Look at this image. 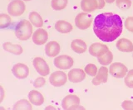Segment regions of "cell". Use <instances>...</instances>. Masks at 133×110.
<instances>
[{"label": "cell", "instance_id": "obj_23", "mask_svg": "<svg viewBox=\"0 0 133 110\" xmlns=\"http://www.w3.org/2000/svg\"><path fill=\"white\" fill-rule=\"evenodd\" d=\"M112 60H113V55H112V53L110 51H108L105 54L97 57L98 62L102 65V66H108V65H110Z\"/></svg>", "mask_w": 133, "mask_h": 110}, {"label": "cell", "instance_id": "obj_11", "mask_svg": "<svg viewBox=\"0 0 133 110\" xmlns=\"http://www.w3.org/2000/svg\"><path fill=\"white\" fill-rule=\"evenodd\" d=\"M108 79V70L105 66H102L97 71V74L94 76L93 80H91V83L94 85L97 86V85L101 84H105L107 83Z\"/></svg>", "mask_w": 133, "mask_h": 110}, {"label": "cell", "instance_id": "obj_29", "mask_svg": "<svg viewBox=\"0 0 133 110\" xmlns=\"http://www.w3.org/2000/svg\"><path fill=\"white\" fill-rule=\"evenodd\" d=\"M124 82L128 88H133V70L128 71L126 78L124 80Z\"/></svg>", "mask_w": 133, "mask_h": 110}, {"label": "cell", "instance_id": "obj_21", "mask_svg": "<svg viewBox=\"0 0 133 110\" xmlns=\"http://www.w3.org/2000/svg\"><path fill=\"white\" fill-rule=\"evenodd\" d=\"M3 47L6 51L12 53V54L17 55V56L21 55L23 53L22 46L17 44H12L11 42H5L3 45Z\"/></svg>", "mask_w": 133, "mask_h": 110}, {"label": "cell", "instance_id": "obj_9", "mask_svg": "<svg viewBox=\"0 0 133 110\" xmlns=\"http://www.w3.org/2000/svg\"><path fill=\"white\" fill-rule=\"evenodd\" d=\"M79 104H80V99L74 95H66L63 100H62V106L64 109H75L79 108Z\"/></svg>", "mask_w": 133, "mask_h": 110}, {"label": "cell", "instance_id": "obj_5", "mask_svg": "<svg viewBox=\"0 0 133 110\" xmlns=\"http://www.w3.org/2000/svg\"><path fill=\"white\" fill-rule=\"evenodd\" d=\"M109 73L115 78H123L128 73L127 66L120 62H115L111 64L109 68Z\"/></svg>", "mask_w": 133, "mask_h": 110}, {"label": "cell", "instance_id": "obj_8", "mask_svg": "<svg viewBox=\"0 0 133 110\" xmlns=\"http://www.w3.org/2000/svg\"><path fill=\"white\" fill-rule=\"evenodd\" d=\"M32 65L34 66L35 70L37 71V73L40 74L42 76H47L49 74L50 72L49 66L43 58L41 57L34 58L32 60Z\"/></svg>", "mask_w": 133, "mask_h": 110}, {"label": "cell", "instance_id": "obj_15", "mask_svg": "<svg viewBox=\"0 0 133 110\" xmlns=\"http://www.w3.org/2000/svg\"><path fill=\"white\" fill-rule=\"evenodd\" d=\"M61 50L60 45L57 42H49L45 46V52L47 56H50V57H53V56H57L59 54Z\"/></svg>", "mask_w": 133, "mask_h": 110}, {"label": "cell", "instance_id": "obj_14", "mask_svg": "<svg viewBox=\"0 0 133 110\" xmlns=\"http://www.w3.org/2000/svg\"><path fill=\"white\" fill-rule=\"evenodd\" d=\"M108 51H109L108 47L106 45L102 43H93L89 47V53L92 56H96V57H99V56H102Z\"/></svg>", "mask_w": 133, "mask_h": 110}, {"label": "cell", "instance_id": "obj_33", "mask_svg": "<svg viewBox=\"0 0 133 110\" xmlns=\"http://www.w3.org/2000/svg\"><path fill=\"white\" fill-rule=\"evenodd\" d=\"M97 2H98V9H102L105 7L106 4L105 0H97Z\"/></svg>", "mask_w": 133, "mask_h": 110}, {"label": "cell", "instance_id": "obj_24", "mask_svg": "<svg viewBox=\"0 0 133 110\" xmlns=\"http://www.w3.org/2000/svg\"><path fill=\"white\" fill-rule=\"evenodd\" d=\"M31 103V102H30ZM27 99H21L18 101L14 106V109L18 110V109H25V110H31L32 108L31 104Z\"/></svg>", "mask_w": 133, "mask_h": 110}, {"label": "cell", "instance_id": "obj_31", "mask_svg": "<svg viewBox=\"0 0 133 110\" xmlns=\"http://www.w3.org/2000/svg\"><path fill=\"white\" fill-rule=\"evenodd\" d=\"M45 84H46L45 79L43 78V77H40V78H37L34 81V83H33V85H34V87H36V88H40V87H43Z\"/></svg>", "mask_w": 133, "mask_h": 110}, {"label": "cell", "instance_id": "obj_25", "mask_svg": "<svg viewBox=\"0 0 133 110\" xmlns=\"http://www.w3.org/2000/svg\"><path fill=\"white\" fill-rule=\"evenodd\" d=\"M68 3V0H52V7L57 11L62 10L66 7Z\"/></svg>", "mask_w": 133, "mask_h": 110}, {"label": "cell", "instance_id": "obj_22", "mask_svg": "<svg viewBox=\"0 0 133 110\" xmlns=\"http://www.w3.org/2000/svg\"><path fill=\"white\" fill-rule=\"evenodd\" d=\"M29 20H30V22L34 27H42L43 25V20L37 12H32L29 14Z\"/></svg>", "mask_w": 133, "mask_h": 110}, {"label": "cell", "instance_id": "obj_19", "mask_svg": "<svg viewBox=\"0 0 133 110\" xmlns=\"http://www.w3.org/2000/svg\"><path fill=\"white\" fill-rule=\"evenodd\" d=\"M71 48L74 52L78 53V54H82L87 51V44L82 40L76 39L73 40L71 43Z\"/></svg>", "mask_w": 133, "mask_h": 110}, {"label": "cell", "instance_id": "obj_32", "mask_svg": "<svg viewBox=\"0 0 133 110\" xmlns=\"http://www.w3.org/2000/svg\"><path fill=\"white\" fill-rule=\"evenodd\" d=\"M122 108L127 110H133V102L131 100H125L122 104Z\"/></svg>", "mask_w": 133, "mask_h": 110}, {"label": "cell", "instance_id": "obj_6", "mask_svg": "<svg viewBox=\"0 0 133 110\" xmlns=\"http://www.w3.org/2000/svg\"><path fill=\"white\" fill-rule=\"evenodd\" d=\"M74 60L73 59L69 56L62 55L60 56H57L54 60V65L58 69H62V70H66V69H70L73 66Z\"/></svg>", "mask_w": 133, "mask_h": 110}, {"label": "cell", "instance_id": "obj_7", "mask_svg": "<svg viewBox=\"0 0 133 110\" xmlns=\"http://www.w3.org/2000/svg\"><path fill=\"white\" fill-rule=\"evenodd\" d=\"M68 77L63 71H55L50 75V84L55 87H60L66 83Z\"/></svg>", "mask_w": 133, "mask_h": 110}, {"label": "cell", "instance_id": "obj_34", "mask_svg": "<svg viewBox=\"0 0 133 110\" xmlns=\"http://www.w3.org/2000/svg\"><path fill=\"white\" fill-rule=\"evenodd\" d=\"M105 1L108 3H113L114 1H116V0H105Z\"/></svg>", "mask_w": 133, "mask_h": 110}, {"label": "cell", "instance_id": "obj_12", "mask_svg": "<svg viewBox=\"0 0 133 110\" xmlns=\"http://www.w3.org/2000/svg\"><path fill=\"white\" fill-rule=\"evenodd\" d=\"M68 80L72 83H79L86 78V72L82 69H72L68 72Z\"/></svg>", "mask_w": 133, "mask_h": 110}, {"label": "cell", "instance_id": "obj_4", "mask_svg": "<svg viewBox=\"0 0 133 110\" xmlns=\"http://www.w3.org/2000/svg\"><path fill=\"white\" fill-rule=\"evenodd\" d=\"M92 22V17L91 15L87 13H82L77 15L75 18L76 26L81 30L87 29Z\"/></svg>", "mask_w": 133, "mask_h": 110}, {"label": "cell", "instance_id": "obj_27", "mask_svg": "<svg viewBox=\"0 0 133 110\" xmlns=\"http://www.w3.org/2000/svg\"><path fill=\"white\" fill-rule=\"evenodd\" d=\"M85 72L90 76H96L97 74V68L94 64H88L85 67Z\"/></svg>", "mask_w": 133, "mask_h": 110}, {"label": "cell", "instance_id": "obj_18", "mask_svg": "<svg viewBox=\"0 0 133 110\" xmlns=\"http://www.w3.org/2000/svg\"><path fill=\"white\" fill-rule=\"evenodd\" d=\"M28 99L29 101L31 102L35 106H40L43 104L44 102V98L41 93H39L37 90H32L28 93Z\"/></svg>", "mask_w": 133, "mask_h": 110}, {"label": "cell", "instance_id": "obj_28", "mask_svg": "<svg viewBox=\"0 0 133 110\" xmlns=\"http://www.w3.org/2000/svg\"><path fill=\"white\" fill-rule=\"evenodd\" d=\"M116 6L121 9H128L131 5V0H116Z\"/></svg>", "mask_w": 133, "mask_h": 110}, {"label": "cell", "instance_id": "obj_17", "mask_svg": "<svg viewBox=\"0 0 133 110\" xmlns=\"http://www.w3.org/2000/svg\"><path fill=\"white\" fill-rule=\"evenodd\" d=\"M81 9L85 13H91L98 9L97 0H82Z\"/></svg>", "mask_w": 133, "mask_h": 110}, {"label": "cell", "instance_id": "obj_13", "mask_svg": "<svg viewBox=\"0 0 133 110\" xmlns=\"http://www.w3.org/2000/svg\"><path fill=\"white\" fill-rule=\"evenodd\" d=\"M48 39V34L46 30L43 28H38L37 31L34 32V33L32 35V42L36 45H43L47 42Z\"/></svg>", "mask_w": 133, "mask_h": 110}, {"label": "cell", "instance_id": "obj_1", "mask_svg": "<svg viewBox=\"0 0 133 110\" xmlns=\"http://www.w3.org/2000/svg\"><path fill=\"white\" fill-rule=\"evenodd\" d=\"M122 20L117 14L112 13H100L93 22V31L97 37L105 42L117 39L122 32Z\"/></svg>", "mask_w": 133, "mask_h": 110}, {"label": "cell", "instance_id": "obj_10", "mask_svg": "<svg viewBox=\"0 0 133 110\" xmlns=\"http://www.w3.org/2000/svg\"><path fill=\"white\" fill-rule=\"evenodd\" d=\"M12 72L15 77L18 79L23 80L27 78L29 75V68L26 65L22 63H18L14 66L12 69Z\"/></svg>", "mask_w": 133, "mask_h": 110}, {"label": "cell", "instance_id": "obj_30", "mask_svg": "<svg viewBox=\"0 0 133 110\" xmlns=\"http://www.w3.org/2000/svg\"><path fill=\"white\" fill-rule=\"evenodd\" d=\"M125 27L127 30L133 32V17H128L125 21Z\"/></svg>", "mask_w": 133, "mask_h": 110}, {"label": "cell", "instance_id": "obj_20", "mask_svg": "<svg viewBox=\"0 0 133 110\" xmlns=\"http://www.w3.org/2000/svg\"><path fill=\"white\" fill-rule=\"evenodd\" d=\"M55 28L57 32H59L60 33H69L72 31V24H70L69 22L63 21V20H60L57 21L55 24Z\"/></svg>", "mask_w": 133, "mask_h": 110}, {"label": "cell", "instance_id": "obj_16", "mask_svg": "<svg viewBox=\"0 0 133 110\" xmlns=\"http://www.w3.org/2000/svg\"><path fill=\"white\" fill-rule=\"evenodd\" d=\"M116 47L122 52H132L133 43L127 38H121L116 42Z\"/></svg>", "mask_w": 133, "mask_h": 110}, {"label": "cell", "instance_id": "obj_3", "mask_svg": "<svg viewBox=\"0 0 133 110\" xmlns=\"http://www.w3.org/2000/svg\"><path fill=\"white\" fill-rule=\"evenodd\" d=\"M26 7L23 0H12L8 6V13L14 17H18L23 13Z\"/></svg>", "mask_w": 133, "mask_h": 110}, {"label": "cell", "instance_id": "obj_2", "mask_svg": "<svg viewBox=\"0 0 133 110\" xmlns=\"http://www.w3.org/2000/svg\"><path fill=\"white\" fill-rule=\"evenodd\" d=\"M32 34V24L27 20H23L15 27V35L20 41H27Z\"/></svg>", "mask_w": 133, "mask_h": 110}, {"label": "cell", "instance_id": "obj_35", "mask_svg": "<svg viewBox=\"0 0 133 110\" xmlns=\"http://www.w3.org/2000/svg\"><path fill=\"white\" fill-rule=\"evenodd\" d=\"M24 1H31V0H24Z\"/></svg>", "mask_w": 133, "mask_h": 110}, {"label": "cell", "instance_id": "obj_26", "mask_svg": "<svg viewBox=\"0 0 133 110\" xmlns=\"http://www.w3.org/2000/svg\"><path fill=\"white\" fill-rule=\"evenodd\" d=\"M11 21H12V19L8 15L4 14V13H2L0 15V27H1V28L8 27L10 25Z\"/></svg>", "mask_w": 133, "mask_h": 110}]
</instances>
